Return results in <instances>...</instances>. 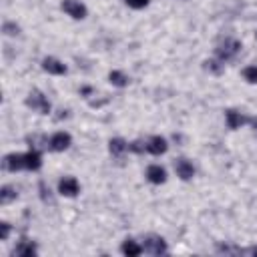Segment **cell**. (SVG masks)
Segmentation results:
<instances>
[{"label": "cell", "instance_id": "10", "mask_svg": "<svg viewBox=\"0 0 257 257\" xmlns=\"http://www.w3.org/2000/svg\"><path fill=\"white\" fill-rule=\"evenodd\" d=\"M42 68H44L46 72H50V74H64V72H66V66H64L60 60L52 58V56H48V58L42 60Z\"/></svg>", "mask_w": 257, "mask_h": 257}, {"label": "cell", "instance_id": "6", "mask_svg": "<svg viewBox=\"0 0 257 257\" xmlns=\"http://www.w3.org/2000/svg\"><path fill=\"white\" fill-rule=\"evenodd\" d=\"M145 251L151 253V255H161L167 251V245L163 241V237H157V235H151L145 239Z\"/></svg>", "mask_w": 257, "mask_h": 257}, {"label": "cell", "instance_id": "8", "mask_svg": "<svg viewBox=\"0 0 257 257\" xmlns=\"http://www.w3.org/2000/svg\"><path fill=\"white\" fill-rule=\"evenodd\" d=\"M175 171H177V175H179L183 181H189V179H193V175H195V169H193V165H191L187 159H179V161L175 163Z\"/></svg>", "mask_w": 257, "mask_h": 257}, {"label": "cell", "instance_id": "2", "mask_svg": "<svg viewBox=\"0 0 257 257\" xmlns=\"http://www.w3.org/2000/svg\"><path fill=\"white\" fill-rule=\"evenodd\" d=\"M60 8H62L68 16H72L74 20H82V18H86V6H84V4H80L78 0H62Z\"/></svg>", "mask_w": 257, "mask_h": 257}, {"label": "cell", "instance_id": "18", "mask_svg": "<svg viewBox=\"0 0 257 257\" xmlns=\"http://www.w3.org/2000/svg\"><path fill=\"white\" fill-rule=\"evenodd\" d=\"M12 199H16V191L12 187H2V193H0V203H10Z\"/></svg>", "mask_w": 257, "mask_h": 257}, {"label": "cell", "instance_id": "3", "mask_svg": "<svg viewBox=\"0 0 257 257\" xmlns=\"http://www.w3.org/2000/svg\"><path fill=\"white\" fill-rule=\"evenodd\" d=\"M239 48H241V44H239L237 40H225V42L217 48V56H219L221 60H231L233 56H237Z\"/></svg>", "mask_w": 257, "mask_h": 257}, {"label": "cell", "instance_id": "16", "mask_svg": "<svg viewBox=\"0 0 257 257\" xmlns=\"http://www.w3.org/2000/svg\"><path fill=\"white\" fill-rule=\"evenodd\" d=\"M16 255H22V257H32L34 253H36V247L32 245V243H20L18 247H16V251H14Z\"/></svg>", "mask_w": 257, "mask_h": 257}, {"label": "cell", "instance_id": "17", "mask_svg": "<svg viewBox=\"0 0 257 257\" xmlns=\"http://www.w3.org/2000/svg\"><path fill=\"white\" fill-rule=\"evenodd\" d=\"M108 78H110V82H112L114 86H126V84H128V78H126L122 72H118V70H112V72L108 74Z\"/></svg>", "mask_w": 257, "mask_h": 257}, {"label": "cell", "instance_id": "23", "mask_svg": "<svg viewBox=\"0 0 257 257\" xmlns=\"http://www.w3.org/2000/svg\"><path fill=\"white\" fill-rule=\"evenodd\" d=\"M255 128H257V120H255Z\"/></svg>", "mask_w": 257, "mask_h": 257}, {"label": "cell", "instance_id": "12", "mask_svg": "<svg viewBox=\"0 0 257 257\" xmlns=\"http://www.w3.org/2000/svg\"><path fill=\"white\" fill-rule=\"evenodd\" d=\"M24 163H26V169L28 171H38L42 167V159H40V153L36 149H32L30 153H24Z\"/></svg>", "mask_w": 257, "mask_h": 257}, {"label": "cell", "instance_id": "14", "mask_svg": "<svg viewBox=\"0 0 257 257\" xmlns=\"http://www.w3.org/2000/svg\"><path fill=\"white\" fill-rule=\"evenodd\" d=\"M122 253H124V255H128V257H137V255H141V253H143V247H141V245H137L133 239H126V241L122 243Z\"/></svg>", "mask_w": 257, "mask_h": 257}, {"label": "cell", "instance_id": "13", "mask_svg": "<svg viewBox=\"0 0 257 257\" xmlns=\"http://www.w3.org/2000/svg\"><path fill=\"white\" fill-rule=\"evenodd\" d=\"M245 122H249L247 116H243V114L237 112V110H227V124H229V128H239V126L245 124Z\"/></svg>", "mask_w": 257, "mask_h": 257}, {"label": "cell", "instance_id": "11", "mask_svg": "<svg viewBox=\"0 0 257 257\" xmlns=\"http://www.w3.org/2000/svg\"><path fill=\"white\" fill-rule=\"evenodd\" d=\"M4 167L12 173L20 171V169H26V163H24V155H8L4 159Z\"/></svg>", "mask_w": 257, "mask_h": 257}, {"label": "cell", "instance_id": "1", "mask_svg": "<svg viewBox=\"0 0 257 257\" xmlns=\"http://www.w3.org/2000/svg\"><path fill=\"white\" fill-rule=\"evenodd\" d=\"M26 104H28L32 110L40 112V114H48V112H50V102H48V98H46L42 92H38V90H34V92L28 94Z\"/></svg>", "mask_w": 257, "mask_h": 257}, {"label": "cell", "instance_id": "22", "mask_svg": "<svg viewBox=\"0 0 257 257\" xmlns=\"http://www.w3.org/2000/svg\"><path fill=\"white\" fill-rule=\"evenodd\" d=\"M4 32H6V34H16V32H18V26H12V24L6 22V24H4Z\"/></svg>", "mask_w": 257, "mask_h": 257}, {"label": "cell", "instance_id": "21", "mask_svg": "<svg viewBox=\"0 0 257 257\" xmlns=\"http://www.w3.org/2000/svg\"><path fill=\"white\" fill-rule=\"evenodd\" d=\"M0 229H2V231H0V239H8V235H10V225L8 223H2V225H0Z\"/></svg>", "mask_w": 257, "mask_h": 257}, {"label": "cell", "instance_id": "9", "mask_svg": "<svg viewBox=\"0 0 257 257\" xmlns=\"http://www.w3.org/2000/svg\"><path fill=\"white\" fill-rule=\"evenodd\" d=\"M147 179H149L151 183H155V185H161V183L167 181V171H165L163 167H159V165H151V167L147 169Z\"/></svg>", "mask_w": 257, "mask_h": 257}, {"label": "cell", "instance_id": "19", "mask_svg": "<svg viewBox=\"0 0 257 257\" xmlns=\"http://www.w3.org/2000/svg\"><path fill=\"white\" fill-rule=\"evenodd\" d=\"M243 76H245L247 82L257 84V66H247V68L243 70Z\"/></svg>", "mask_w": 257, "mask_h": 257}, {"label": "cell", "instance_id": "24", "mask_svg": "<svg viewBox=\"0 0 257 257\" xmlns=\"http://www.w3.org/2000/svg\"><path fill=\"white\" fill-rule=\"evenodd\" d=\"M255 253H257V249H255Z\"/></svg>", "mask_w": 257, "mask_h": 257}, {"label": "cell", "instance_id": "20", "mask_svg": "<svg viewBox=\"0 0 257 257\" xmlns=\"http://www.w3.org/2000/svg\"><path fill=\"white\" fill-rule=\"evenodd\" d=\"M124 2L131 6V8H135V10H141V8H145L151 0H124Z\"/></svg>", "mask_w": 257, "mask_h": 257}, {"label": "cell", "instance_id": "7", "mask_svg": "<svg viewBox=\"0 0 257 257\" xmlns=\"http://www.w3.org/2000/svg\"><path fill=\"white\" fill-rule=\"evenodd\" d=\"M147 153H151V155H163V153H167V141L163 137H151L147 141Z\"/></svg>", "mask_w": 257, "mask_h": 257}, {"label": "cell", "instance_id": "5", "mask_svg": "<svg viewBox=\"0 0 257 257\" xmlns=\"http://www.w3.org/2000/svg\"><path fill=\"white\" fill-rule=\"evenodd\" d=\"M58 191H60V195H64V197H76L78 191H80V185H78V181H76L74 177H64V179L58 183Z\"/></svg>", "mask_w": 257, "mask_h": 257}, {"label": "cell", "instance_id": "15", "mask_svg": "<svg viewBox=\"0 0 257 257\" xmlns=\"http://www.w3.org/2000/svg\"><path fill=\"white\" fill-rule=\"evenodd\" d=\"M108 149H110V153L112 155H122L126 149H128V143L126 141H122V139H112L110 143H108Z\"/></svg>", "mask_w": 257, "mask_h": 257}, {"label": "cell", "instance_id": "4", "mask_svg": "<svg viewBox=\"0 0 257 257\" xmlns=\"http://www.w3.org/2000/svg\"><path fill=\"white\" fill-rule=\"evenodd\" d=\"M70 143H72V139H70V135H68V133H56V135H52V137H50L48 147H50L52 151L60 153V151H66V149L70 147Z\"/></svg>", "mask_w": 257, "mask_h": 257}]
</instances>
